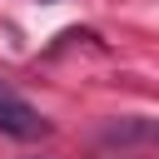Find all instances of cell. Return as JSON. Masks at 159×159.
<instances>
[{
	"label": "cell",
	"mask_w": 159,
	"mask_h": 159,
	"mask_svg": "<svg viewBox=\"0 0 159 159\" xmlns=\"http://www.w3.org/2000/svg\"><path fill=\"white\" fill-rule=\"evenodd\" d=\"M0 134H10V139H45L50 134V119L25 94H15L5 80H0Z\"/></svg>",
	"instance_id": "6da1fadb"
},
{
	"label": "cell",
	"mask_w": 159,
	"mask_h": 159,
	"mask_svg": "<svg viewBox=\"0 0 159 159\" xmlns=\"http://www.w3.org/2000/svg\"><path fill=\"white\" fill-rule=\"evenodd\" d=\"M109 144H159V119H114L104 124Z\"/></svg>",
	"instance_id": "7a4b0ae2"
}]
</instances>
